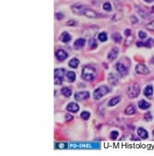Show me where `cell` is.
I'll use <instances>...</instances> for the list:
<instances>
[{"instance_id":"e0dca14e","label":"cell","mask_w":154,"mask_h":156,"mask_svg":"<svg viewBox=\"0 0 154 156\" xmlns=\"http://www.w3.org/2000/svg\"><path fill=\"white\" fill-rule=\"evenodd\" d=\"M85 44H86V39L85 38H79L75 41L74 47H75V49L78 50V49L82 48L85 46Z\"/></svg>"},{"instance_id":"cb8c5ba5","label":"cell","mask_w":154,"mask_h":156,"mask_svg":"<svg viewBox=\"0 0 154 156\" xmlns=\"http://www.w3.org/2000/svg\"><path fill=\"white\" fill-rule=\"evenodd\" d=\"M69 66L71 68H77L80 64V60L77 58H73L69 61Z\"/></svg>"},{"instance_id":"d590c367","label":"cell","mask_w":154,"mask_h":156,"mask_svg":"<svg viewBox=\"0 0 154 156\" xmlns=\"http://www.w3.org/2000/svg\"><path fill=\"white\" fill-rule=\"evenodd\" d=\"M77 24H78V22L74 20H68L67 22H66V25L67 26H76Z\"/></svg>"},{"instance_id":"83f0119b","label":"cell","mask_w":154,"mask_h":156,"mask_svg":"<svg viewBox=\"0 0 154 156\" xmlns=\"http://www.w3.org/2000/svg\"><path fill=\"white\" fill-rule=\"evenodd\" d=\"M90 117H91V113L87 111H84L80 113V118H82L85 121H87L90 118Z\"/></svg>"},{"instance_id":"52a82bcc","label":"cell","mask_w":154,"mask_h":156,"mask_svg":"<svg viewBox=\"0 0 154 156\" xmlns=\"http://www.w3.org/2000/svg\"><path fill=\"white\" fill-rule=\"evenodd\" d=\"M55 57H56L58 61L63 62L65 59H67V58L69 57V54H68L67 52L65 51L64 49H58L55 52Z\"/></svg>"},{"instance_id":"ab89813d","label":"cell","mask_w":154,"mask_h":156,"mask_svg":"<svg viewBox=\"0 0 154 156\" xmlns=\"http://www.w3.org/2000/svg\"><path fill=\"white\" fill-rule=\"evenodd\" d=\"M130 34H131V30L130 29H126L125 30V36H130Z\"/></svg>"},{"instance_id":"5b68a950","label":"cell","mask_w":154,"mask_h":156,"mask_svg":"<svg viewBox=\"0 0 154 156\" xmlns=\"http://www.w3.org/2000/svg\"><path fill=\"white\" fill-rule=\"evenodd\" d=\"M119 49L117 47H114L111 49V51L108 53V56H107V59L112 63L114 61H115L117 58H118V55H119Z\"/></svg>"},{"instance_id":"9a60e30c","label":"cell","mask_w":154,"mask_h":156,"mask_svg":"<svg viewBox=\"0 0 154 156\" xmlns=\"http://www.w3.org/2000/svg\"><path fill=\"white\" fill-rule=\"evenodd\" d=\"M143 94L146 97L151 98L153 95V86L152 85H149L147 86H146V88L144 89Z\"/></svg>"},{"instance_id":"4316f807","label":"cell","mask_w":154,"mask_h":156,"mask_svg":"<svg viewBox=\"0 0 154 156\" xmlns=\"http://www.w3.org/2000/svg\"><path fill=\"white\" fill-rule=\"evenodd\" d=\"M98 40L102 42H104L107 41L108 40V35H107L106 32H101L99 35H98Z\"/></svg>"},{"instance_id":"f35d334b","label":"cell","mask_w":154,"mask_h":156,"mask_svg":"<svg viewBox=\"0 0 154 156\" xmlns=\"http://www.w3.org/2000/svg\"><path fill=\"white\" fill-rule=\"evenodd\" d=\"M73 116H71V115H69V114H66L65 115V121L66 122H69V121H72L73 120Z\"/></svg>"},{"instance_id":"9c48e42d","label":"cell","mask_w":154,"mask_h":156,"mask_svg":"<svg viewBox=\"0 0 154 156\" xmlns=\"http://www.w3.org/2000/svg\"><path fill=\"white\" fill-rule=\"evenodd\" d=\"M136 46L138 47H146V48H152L154 46V40L153 38L147 39L146 41H137Z\"/></svg>"},{"instance_id":"7402d4cb","label":"cell","mask_w":154,"mask_h":156,"mask_svg":"<svg viewBox=\"0 0 154 156\" xmlns=\"http://www.w3.org/2000/svg\"><path fill=\"white\" fill-rule=\"evenodd\" d=\"M66 78H67L68 82L69 83H73L76 81V75L75 74V72L73 71H68L66 72Z\"/></svg>"},{"instance_id":"ba28073f","label":"cell","mask_w":154,"mask_h":156,"mask_svg":"<svg viewBox=\"0 0 154 156\" xmlns=\"http://www.w3.org/2000/svg\"><path fill=\"white\" fill-rule=\"evenodd\" d=\"M90 98V93L88 91H80L75 94V99L77 101H82Z\"/></svg>"},{"instance_id":"60d3db41","label":"cell","mask_w":154,"mask_h":156,"mask_svg":"<svg viewBox=\"0 0 154 156\" xmlns=\"http://www.w3.org/2000/svg\"><path fill=\"white\" fill-rule=\"evenodd\" d=\"M150 63H152V64H154V56L152 58V59L150 60Z\"/></svg>"},{"instance_id":"ee69618b","label":"cell","mask_w":154,"mask_h":156,"mask_svg":"<svg viewBox=\"0 0 154 156\" xmlns=\"http://www.w3.org/2000/svg\"><path fill=\"white\" fill-rule=\"evenodd\" d=\"M153 136H154V130H153Z\"/></svg>"},{"instance_id":"d4e9b609","label":"cell","mask_w":154,"mask_h":156,"mask_svg":"<svg viewBox=\"0 0 154 156\" xmlns=\"http://www.w3.org/2000/svg\"><path fill=\"white\" fill-rule=\"evenodd\" d=\"M112 39L114 40V41L115 43H121V41H122V40H123V37H122V36H121L119 33L115 32V33H114V34L112 35Z\"/></svg>"},{"instance_id":"6da1fadb","label":"cell","mask_w":154,"mask_h":156,"mask_svg":"<svg viewBox=\"0 0 154 156\" xmlns=\"http://www.w3.org/2000/svg\"><path fill=\"white\" fill-rule=\"evenodd\" d=\"M96 77V70L94 66L92 65H86L82 68L81 72V78L85 81L92 82Z\"/></svg>"},{"instance_id":"7c38bea8","label":"cell","mask_w":154,"mask_h":156,"mask_svg":"<svg viewBox=\"0 0 154 156\" xmlns=\"http://www.w3.org/2000/svg\"><path fill=\"white\" fill-rule=\"evenodd\" d=\"M108 81L110 85L115 86L119 83V76L114 73H110L108 76Z\"/></svg>"},{"instance_id":"7a4b0ae2","label":"cell","mask_w":154,"mask_h":156,"mask_svg":"<svg viewBox=\"0 0 154 156\" xmlns=\"http://www.w3.org/2000/svg\"><path fill=\"white\" fill-rule=\"evenodd\" d=\"M127 96L130 99H134V98L138 97L141 94V88L139 84L134 83L131 84L128 89H127Z\"/></svg>"},{"instance_id":"f546056e","label":"cell","mask_w":154,"mask_h":156,"mask_svg":"<svg viewBox=\"0 0 154 156\" xmlns=\"http://www.w3.org/2000/svg\"><path fill=\"white\" fill-rule=\"evenodd\" d=\"M138 14L141 15V17H142L143 19H148L149 18V14L142 10H138Z\"/></svg>"},{"instance_id":"8d00e7d4","label":"cell","mask_w":154,"mask_h":156,"mask_svg":"<svg viewBox=\"0 0 154 156\" xmlns=\"http://www.w3.org/2000/svg\"><path fill=\"white\" fill-rule=\"evenodd\" d=\"M55 17H56V19H57L58 20H61L64 19L65 15H64V14H63V13L58 12V13H56V14H55Z\"/></svg>"},{"instance_id":"f1b7e54d","label":"cell","mask_w":154,"mask_h":156,"mask_svg":"<svg viewBox=\"0 0 154 156\" xmlns=\"http://www.w3.org/2000/svg\"><path fill=\"white\" fill-rule=\"evenodd\" d=\"M144 120L146 122H152L153 121V115L151 111H146L144 115Z\"/></svg>"},{"instance_id":"1f68e13d","label":"cell","mask_w":154,"mask_h":156,"mask_svg":"<svg viewBox=\"0 0 154 156\" xmlns=\"http://www.w3.org/2000/svg\"><path fill=\"white\" fill-rule=\"evenodd\" d=\"M146 29L150 30V31H153L154 32V20L151 21L150 23H148V24L146 25Z\"/></svg>"},{"instance_id":"74e56055","label":"cell","mask_w":154,"mask_h":156,"mask_svg":"<svg viewBox=\"0 0 154 156\" xmlns=\"http://www.w3.org/2000/svg\"><path fill=\"white\" fill-rule=\"evenodd\" d=\"M130 21H131V23L133 25H135V24H136L138 22V19H137V17L135 15H131L130 16Z\"/></svg>"},{"instance_id":"4fadbf2b","label":"cell","mask_w":154,"mask_h":156,"mask_svg":"<svg viewBox=\"0 0 154 156\" xmlns=\"http://www.w3.org/2000/svg\"><path fill=\"white\" fill-rule=\"evenodd\" d=\"M66 110H67L68 111H69V112L76 113L80 110V107L76 102H69L67 105V107H66Z\"/></svg>"},{"instance_id":"8992f818","label":"cell","mask_w":154,"mask_h":156,"mask_svg":"<svg viewBox=\"0 0 154 156\" xmlns=\"http://www.w3.org/2000/svg\"><path fill=\"white\" fill-rule=\"evenodd\" d=\"M135 69V72H136L137 74H139L146 75V74H148L150 73L149 68H147L143 63H138V64H136Z\"/></svg>"},{"instance_id":"277c9868","label":"cell","mask_w":154,"mask_h":156,"mask_svg":"<svg viewBox=\"0 0 154 156\" xmlns=\"http://www.w3.org/2000/svg\"><path fill=\"white\" fill-rule=\"evenodd\" d=\"M108 93H109V88L107 85H101L94 90L92 96L94 98V100H97L105 96Z\"/></svg>"},{"instance_id":"836d02e7","label":"cell","mask_w":154,"mask_h":156,"mask_svg":"<svg viewBox=\"0 0 154 156\" xmlns=\"http://www.w3.org/2000/svg\"><path fill=\"white\" fill-rule=\"evenodd\" d=\"M56 148L58 149H65V148H67L68 144L66 143H58L56 144Z\"/></svg>"},{"instance_id":"8fae6325","label":"cell","mask_w":154,"mask_h":156,"mask_svg":"<svg viewBox=\"0 0 154 156\" xmlns=\"http://www.w3.org/2000/svg\"><path fill=\"white\" fill-rule=\"evenodd\" d=\"M116 70L118 71V73L120 74V76H125L127 74H128V68L124 65L122 63H116Z\"/></svg>"},{"instance_id":"2e32d148","label":"cell","mask_w":154,"mask_h":156,"mask_svg":"<svg viewBox=\"0 0 154 156\" xmlns=\"http://www.w3.org/2000/svg\"><path fill=\"white\" fill-rule=\"evenodd\" d=\"M59 40L63 42V43H69L71 41V36L66 32H63L60 36H59Z\"/></svg>"},{"instance_id":"603a6c76","label":"cell","mask_w":154,"mask_h":156,"mask_svg":"<svg viewBox=\"0 0 154 156\" xmlns=\"http://www.w3.org/2000/svg\"><path fill=\"white\" fill-rule=\"evenodd\" d=\"M61 94H62L65 97H70L71 95H72V89L69 88V87H67V86L63 87V88L61 89Z\"/></svg>"},{"instance_id":"7bdbcfd3","label":"cell","mask_w":154,"mask_h":156,"mask_svg":"<svg viewBox=\"0 0 154 156\" xmlns=\"http://www.w3.org/2000/svg\"><path fill=\"white\" fill-rule=\"evenodd\" d=\"M151 12H152L153 14H154V6H153V7H152V11H151Z\"/></svg>"},{"instance_id":"5bb4252c","label":"cell","mask_w":154,"mask_h":156,"mask_svg":"<svg viewBox=\"0 0 154 156\" xmlns=\"http://www.w3.org/2000/svg\"><path fill=\"white\" fill-rule=\"evenodd\" d=\"M83 14H84L85 16L88 17V18H91V19H96V18L98 17L97 13L95 12L94 10H91V9H86V10H84Z\"/></svg>"},{"instance_id":"3957f363","label":"cell","mask_w":154,"mask_h":156,"mask_svg":"<svg viewBox=\"0 0 154 156\" xmlns=\"http://www.w3.org/2000/svg\"><path fill=\"white\" fill-rule=\"evenodd\" d=\"M65 74H66V70L63 68H55L54 70V84L55 85H61L65 79Z\"/></svg>"},{"instance_id":"d6a6232c","label":"cell","mask_w":154,"mask_h":156,"mask_svg":"<svg viewBox=\"0 0 154 156\" xmlns=\"http://www.w3.org/2000/svg\"><path fill=\"white\" fill-rule=\"evenodd\" d=\"M138 36H139V38L141 40H144L147 37V34L145 31H143V30H140L138 32Z\"/></svg>"},{"instance_id":"4dcf8cb0","label":"cell","mask_w":154,"mask_h":156,"mask_svg":"<svg viewBox=\"0 0 154 156\" xmlns=\"http://www.w3.org/2000/svg\"><path fill=\"white\" fill-rule=\"evenodd\" d=\"M103 9L104 10H106L108 12H109V11H111L112 10V5L110 4V3H108V2H106V3H103Z\"/></svg>"},{"instance_id":"e575fe53","label":"cell","mask_w":154,"mask_h":156,"mask_svg":"<svg viewBox=\"0 0 154 156\" xmlns=\"http://www.w3.org/2000/svg\"><path fill=\"white\" fill-rule=\"evenodd\" d=\"M119 137V132L118 131H112L110 133V138L113 140H116Z\"/></svg>"},{"instance_id":"484cf974","label":"cell","mask_w":154,"mask_h":156,"mask_svg":"<svg viewBox=\"0 0 154 156\" xmlns=\"http://www.w3.org/2000/svg\"><path fill=\"white\" fill-rule=\"evenodd\" d=\"M88 47H89V49H91V50H95L97 47V42H96V39L92 38V39L89 40Z\"/></svg>"},{"instance_id":"44dd1931","label":"cell","mask_w":154,"mask_h":156,"mask_svg":"<svg viewBox=\"0 0 154 156\" xmlns=\"http://www.w3.org/2000/svg\"><path fill=\"white\" fill-rule=\"evenodd\" d=\"M121 100V97L120 96H115V97L112 98L108 102V107H115L116 105H118Z\"/></svg>"},{"instance_id":"b9f144b4","label":"cell","mask_w":154,"mask_h":156,"mask_svg":"<svg viewBox=\"0 0 154 156\" xmlns=\"http://www.w3.org/2000/svg\"><path fill=\"white\" fill-rule=\"evenodd\" d=\"M145 2H146V3H153L154 0H144Z\"/></svg>"},{"instance_id":"d6986e66","label":"cell","mask_w":154,"mask_h":156,"mask_svg":"<svg viewBox=\"0 0 154 156\" xmlns=\"http://www.w3.org/2000/svg\"><path fill=\"white\" fill-rule=\"evenodd\" d=\"M135 112H136V110H135V106L132 105V104L129 105L127 107L125 108V115H127V116H132V115L135 114Z\"/></svg>"},{"instance_id":"30bf717a","label":"cell","mask_w":154,"mask_h":156,"mask_svg":"<svg viewBox=\"0 0 154 156\" xmlns=\"http://www.w3.org/2000/svg\"><path fill=\"white\" fill-rule=\"evenodd\" d=\"M71 9L76 14H82L84 13V10L87 8L85 5H83L81 3H76V4L71 6Z\"/></svg>"},{"instance_id":"ffe728a7","label":"cell","mask_w":154,"mask_h":156,"mask_svg":"<svg viewBox=\"0 0 154 156\" xmlns=\"http://www.w3.org/2000/svg\"><path fill=\"white\" fill-rule=\"evenodd\" d=\"M138 107L140 108L141 110H147L151 107V104L145 100H141L139 102H138Z\"/></svg>"},{"instance_id":"ac0fdd59","label":"cell","mask_w":154,"mask_h":156,"mask_svg":"<svg viewBox=\"0 0 154 156\" xmlns=\"http://www.w3.org/2000/svg\"><path fill=\"white\" fill-rule=\"evenodd\" d=\"M137 134L142 139H146L148 138V132L143 128V127H139L137 129Z\"/></svg>"}]
</instances>
